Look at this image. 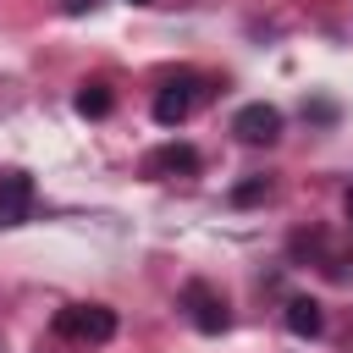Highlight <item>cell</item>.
Returning a JSON list of instances; mask_svg holds the SVG:
<instances>
[{"label": "cell", "mask_w": 353, "mask_h": 353, "mask_svg": "<svg viewBox=\"0 0 353 353\" xmlns=\"http://www.w3.org/2000/svg\"><path fill=\"white\" fill-rule=\"evenodd\" d=\"M132 6H149V0H132Z\"/></svg>", "instance_id": "4fadbf2b"}, {"label": "cell", "mask_w": 353, "mask_h": 353, "mask_svg": "<svg viewBox=\"0 0 353 353\" xmlns=\"http://www.w3.org/2000/svg\"><path fill=\"white\" fill-rule=\"evenodd\" d=\"M72 105H77V116H88V121H105L110 105H116V94H110V83H83Z\"/></svg>", "instance_id": "ba28073f"}, {"label": "cell", "mask_w": 353, "mask_h": 353, "mask_svg": "<svg viewBox=\"0 0 353 353\" xmlns=\"http://www.w3.org/2000/svg\"><path fill=\"white\" fill-rule=\"evenodd\" d=\"M265 193H270V182H265V176H248V182L232 188V204H259Z\"/></svg>", "instance_id": "9c48e42d"}, {"label": "cell", "mask_w": 353, "mask_h": 353, "mask_svg": "<svg viewBox=\"0 0 353 353\" xmlns=\"http://www.w3.org/2000/svg\"><path fill=\"white\" fill-rule=\"evenodd\" d=\"M94 6H99V0H61V11H66V17H83V11H94Z\"/></svg>", "instance_id": "8fae6325"}, {"label": "cell", "mask_w": 353, "mask_h": 353, "mask_svg": "<svg viewBox=\"0 0 353 353\" xmlns=\"http://www.w3.org/2000/svg\"><path fill=\"white\" fill-rule=\"evenodd\" d=\"M303 116H314V121H331V116H336V105H325V99H320V105H303Z\"/></svg>", "instance_id": "30bf717a"}, {"label": "cell", "mask_w": 353, "mask_h": 353, "mask_svg": "<svg viewBox=\"0 0 353 353\" xmlns=\"http://www.w3.org/2000/svg\"><path fill=\"white\" fill-rule=\"evenodd\" d=\"M287 331L292 336H320L325 331V314L314 298H287Z\"/></svg>", "instance_id": "52a82bcc"}, {"label": "cell", "mask_w": 353, "mask_h": 353, "mask_svg": "<svg viewBox=\"0 0 353 353\" xmlns=\"http://www.w3.org/2000/svg\"><path fill=\"white\" fill-rule=\"evenodd\" d=\"M232 132H237V143H276L281 138V110L265 105V99H254V105H243L232 116Z\"/></svg>", "instance_id": "3957f363"}, {"label": "cell", "mask_w": 353, "mask_h": 353, "mask_svg": "<svg viewBox=\"0 0 353 353\" xmlns=\"http://www.w3.org/2000/svg\"><path fill=\"white\" fill-rule=\"evenodd\" d=\"M193 99H199V77H171L160 94H154V121L160 127H182L188 121V110H193Z\"/></svg>", "instance_id": "277c9868"}, {"label": "cell", "mask_w": 353, "mask_h": 353, "mask_svg": "<svg viewBox=\"0 0 353 353\" xmlns=\"http://www.w3.org/2000/svg\"><path fill=\"white\" fill-rule=\"evenodd\" d=\"M28 210H33V176L28 171H0V226H17V221H28Z\"/></svg>", "instance_id": "8992f818"}, {"label": "cell", "mask_w": 353, "mask_h": 353, "mask_svg": "<svg viewBox=\"0 0 353 353\" xmlns=\"http://www.w3.org/2000/svg\"><path fill=\"white\" fill-rule=\"evenodd\" d=\"M182 309H188L193 331H204V336H221V331L232 325V314H226V298H221L210 281H188V287H182Z\"/></svg>", "instance_id": "7a4b0ae2"}, {"label": "cell", "mask_w": 353, "mask_h": 353, "mask_svg": "<svg viewBox=\"0 0 353 353\" xmlns=\"http://www.w3.org/2000/svg\"><path fill=\"white\" fill-rule=\"evenodd\" d=\"M55 336H66V342H110L116 336V309H105V303H66L55 314Z\"/></svg>", "instance_id": "6da1fadb"}, {"label": "cell", "mask_w": 353, "mask_h": 353, "mask_svg": "<svg viewBox=\"0 0 353 353\" xmlns=\"http://www.w3.org/2000/svg\"><path fill=\"white\" fill-rule=\"evenodd\" d=\"M199 149L193 143H182V138H171V143H160L149 160H143V171L149 176H199Z\"/></svg>", "instance_id": "5b68a950"}, {"label": "cell", "mask_w": 353, "mask_h": 353, "mask_svg": "<svg viewBox=\"0 0 353 353\" xmlns=\"http://www.w3.org/2000/svg\"><path fill=\"white\" fill-rule=\"evenodd\" d=\"M342 210H347V221H353V188H347V199H342Z\"/></svg>", "instance_id": "7c38bea8"}]
</instances>
